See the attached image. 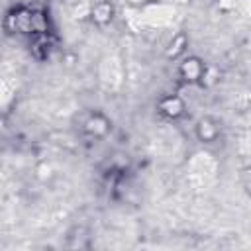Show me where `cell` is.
Instances as JSON below:
<instances>
[{
	"mask_svg": "<svg viewBox=\"0 0 251 251\" xmlns=\"http://www.w3.org/2000/svg\"><path fill=\"white\" fill-rule=\"evenodd\" d=\"M204 71H206V63L198 55H182L178 59L176 73H178L180 80L186 84H200Z\"/></svg>",
	"mask_w": 251,
	"mask_h": 251,
	"instance_id": "1",
	"label": "cell"
},
{
	"mask_svg": "<svg viewBox=\"0 0 251 251\" xmlns=\"http://www.w3.org/2000/svg\"><path fill=\"white\" fill-rule=\"evenodd\" d=\"M159 116L169 122H176L186 114V100L180 94H163L155 104Z\"/></svg>",
	"mask_w": 251,
	"mask_h": 251,
	"instance_id": "2",
	"label": "cell"
},
{
	"mask_svg": "<svg viewBox=\"0 0 251 251\" xmlns=\"http://www.w3.org/2000/svg\"><path fill=\"white\" fill-rule=\"evenodd\" d=\"M110 129H112V124L102 112H92L82 124V131L92 139H104L110 133Z\"/></svg>",
	"mask_w": 251,
	"mask_h": 251,
	"instance_id": "3",
	"label": "cell"
},
{
	"mask_svg": "<svg viewBox=\"0 0 251 251\" xmlns=\"http://www.w3.org/2000/svg\"><path fill=\"white\" fill-rule=\"evenodd\" d=\"M194 135L200 143H216L220 137V122L212 116H202L194 124Z\"/></svg>",
	"mask_w": 251,
	"mask_h": 251,
	"instance_id": "4",
	"label": "cell"
},
{
	"mask_svg": "<svg viewBox=\"0 0 251 251\" xmlns=\"http://www.w3.org/2000/svg\"><path fill=\"white\" fill-rule=\"evenodd\" d=\"M88 16H90V22L98 27H106L114 22V16H116V6L110 2V0H98L90 10H88Z\"/></svg>",
	"mask_w": 251,
	"mask_h": 251,
	"instance_id": "5",
	"label": "cell"
},
{
	"mask_svg": "<svg viewBox=\"0 0 251 251\" xmlns=\"http://www.w3.org/2000/svg\"><path fill=\"white\" fill-rule=\"evenodd\" d=\"M186 47H188V35L180 31V33L173 35V39L167 43V47H165V55H167V59L178 61L182 55H186Z\"/></svg>",
	"mask_w": 251,
	"mask_h": 251,
	"instance_id": "6",
	"label": "cell"
}]
</instances>
